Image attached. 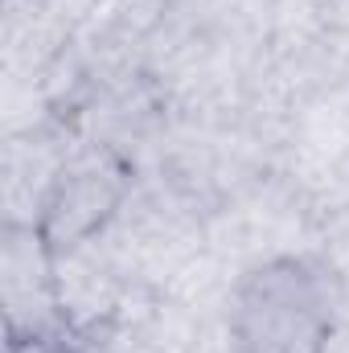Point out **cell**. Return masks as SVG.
I'll return each mask as SVG.
<instances>
[{
	"label": "cell",
	"instance_id": "cell-1",
	"mask_svg": "<svg viewBox=\"0 0 349 353\" xmlns=\"http://www.w3.org/2000/svg\"><path fill=\"white\" fill-rule=\"evenodd\" d=\"M346 308L341 271L308 251L251 263L226 296V341L235 353H329Z\"/></svg>",
	"mask_w": 349,
	"mask_h": 353
},
{
	"label": "cell",
	"instance_id": "cell-2",
	"mask_svg": "<svg viewBox=\"0 0 349 353\" xmlns=\"http://www.w3.org/2000/svg\"><path fill=\"white\" fill-rule=\"evenodd\" d=\"M132 193V165L119 152H90L50 176L33 205L29 239L46 263H58L103 234Z\"/></svg>",
	"mask_w": 349,
	"mask_h": 353
},
{
	"label": "cell",
	"instance_id": "cell-3",
	"mask_svg": "<svg viewBox=\"0 0 349 353\" xmlns=\"http://www.w3.org/2000/svg\"><path fill=\"white\" fill-rule=\"evenodd\" d=\"M115 316H46L21 329L12 321L8 353H111Z\"/></svg>",
	"mask_w": 349,
	"mask_h": 353
}]
</instances>
